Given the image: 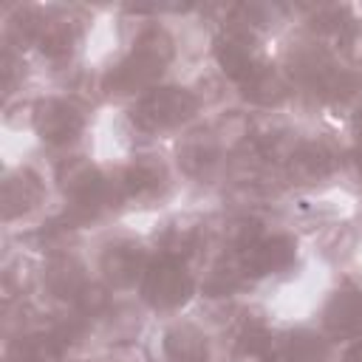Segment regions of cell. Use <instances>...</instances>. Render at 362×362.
Masks as SVG:
<instances>
[{"label":"cell","mask_w":362,"mask_h":362,"mask_svg":"<svg viewBox=\"0 0 362 362\" xmlns=\"http://www.w3.org/2000/svg\"><path fill=\"white\" fill-rule=\"evenodd\" d=\"M51 178H54L57 198L62 204L59 215L74 229H85L124 209L113 170L99 164L96 158H88L79 153L59 156V161L51 170Z\"/></svg>","instance_id":"6da1fadb"},{"label":"cell","mask_w":362,"mask_h":362,"mask_svg":"<svg viewBox=\"0 0 362 362\" xmlns=\"http://www.w3.org/2000/svg\"><path fill=\"white\" fill-rule=\"evenodd\" d=\"M206 110V96L187 82H161L124 105V122L133 136L141 139H167L184 136L198 124Z\"/></svg>","instance_id":"7a4b0ae2"},{"label":"cell","mask_w":362,"mask_h":362,"mask_svg":"<svg viewBox=\"0 0 362 362\" xmlns=\"http://www.w3.org/2000/svg\"><path fill=\"white\" fill-rule=\"evenodd\" d=\"M195 297H201V274L195 272V263L167 252H153L136 288L139 305L161 320H170L181 317Z\"/></svg>","instance_id":"3957f363"},{"label":"cell","mask_w":362,"mask_h":362,"mask_svg":"<svg viewBox=\"0 0 362 362\" xmlns=\"http://www.w3.org/2000/svg\"><path fill=\"white\" fill-rule=\"evenodd\" d=\"M88 130L90 116L76 96L54 90L28 96V133L42 150L54 156H71L82 147Z\"/></svg>","instance_id":"277c9868"},{"label":"cell","mask_w":362,"mask_h":362,"mask_svg":"<svg viewBox=\"0 0 362 362\" xmlns=\"http://www.w3.org/2000/svg\"><path fill=\"white\" fill-rule=\"evenodd\" d=\"M57 195L54 178L34 161L8 164L0 184V206H3V226L20 229L40 218H48V204Z\"/></svg>","instance_id":"5b68a950"},{"label":"cell","mask_w":362,"mask_h":362,"mask_svg":"<svg viewBox=\"0 0 362 362\" xmlns=\"http://www.w3.org/2000/svg\"><path fill=\"white\" fill-rule=\"evenodd\" d=\"M153 252H156L153 243H147L144 238L119 232V235H107L96 246L90 266H93L96 280L102 286H107L116 297L119 294H136Z\"/></svg>","instance_id":"8992f818"},{"label":"cell","mask_w":362,"mask_h":362,"mask_svg":"<svg viewBox=\"0 0 362 362\" xmlns=\"http://www.w3.org/2000/svg\"><path fill=\"white\" fill-rule=\"evenodd\" d=\"M113 178L122 206H153L173 192L178 173L173 158H164L153 150H139L113 167Z\"/></svg>","instance_id":"52a82bcc"},{"label":"cell","mask_w":362,"mask_h":362,"mask_svg":"<svg viewBox=\"0 0 362 362\" xmlns=\"http://www.w3.org/2000/svg\"><path fill=\"white\" fill-rule=\"evenodd\" d=\"M229 255L238 260L246 283L255 286L291 274L303 260V243L291 229H266L252 243Z\"/></svg>","instance_id":"ba28073f"},{"label":"cell","mask_w":362,"mask_h":362,"mask_svg":"<svg viewBox=\"0 0 362 362\" xmlns=\"http://www.w3.org/2000/svg\"><path fill=\"white\" fill-rule=\"evenodd\" d=\"M209 59L223 82H229L232 88H240L269 59V54H266L263 37L246 28L221 23L209 37Z\"/></svg>","instance_id":"9c48e42d"},{"label":"cell","mask_w":362,"mask_h":362,"mask_svg":"<svg viewBox=\"0 0 362 362\" xmlns=\"http://www.w3.org/2000/svg\"><path fill=\"white\" fill-rule=\"evenodd\" d=\"M93 280L96 274H93L90 260L82 257L76 249H59V252L45 255L37 272L40 291L62 308H71Z\"/></svg>","instance_id":"30bf717a"},{"label":"cell","mask_w":362,"mask_h":362,"mask_svg":"<svg viewBox=\"0 0 362 362\" xmlns=\"http://www.w3.org/2000/svg\"><path fill=\"white\" fill-rule=\"evenodd\" d=\"M82 45H85V20H79L71 8H48L45 25L28 57H34L40 65L51 71H65L76 62Z\"/></svg>","instance_id":"8fae6325"},{"label":"cell","mask_w":362,"mask_h":362,"mask_svg":"<svg viewBox=\"0 0 362 362\" xmlns=\"http://www.w3.org/2000/svg\"><path fill=\"white\" fill-rule=\"evenodd\" d=\"M226 161H229V147L212 127L204 133L187 130L184 136H178L173 153V167L178 178H187L189 184H209L221 175Z\"/></svg>","instance_id":"7c38bea8"},{"label":"cell","mask_w":362,"mask_h":362,"mask_svg":"<svg viewBox=\"0 0 362 362\" xmlns=\"http://www.w3.org/2000/svg\"><path fill=\"white\" fill-rule=\"evenodd\" d=\"M342 170V153L337 150V144L325 136H300L297 147L291 150V156L283 164V175L291 184L300 187H320L328 184L331 178H337V173Z\"/></svg>","instance_id":"4fadbf2b"},{"label":"cell","mask_w":362,"mask_h":362,"mask_svg":"<svg viewBox=\"0 0 362 362\" xmlns=\"http://www.w3.org/2000/svg\"><path fill=\"white\" fill-rule=\"evenodd\" d=\"M156 356L161 362H212L215 342L204 322L192 317H170L156 334Z\"/></svg>","instance_id":"5bb4252c"},{"label":"cell","mask_w":362,"mask_h":362,"mask_svg":"<svg viewBox=\"0 0 362 362\" xmlns=\"http://www.w3.org/2000/svg\"><path fill=\"white\" fill-rule=\"evenodd\" d=\"M317 328L339 348L362 334V286L339 283L325 291L317 308Z\"/></svg>","instance_id":"9a60e30c"},{"label":"cell","mask_w":362,"mask_h":362,"mask_svg":"<svg viewBox=\"0 0 362 362\" xmlns=\"http://www.w3.org/2000/svg\"><path fill=\"white\" fill-rule=\"evenodd\" d=\"M238 99L255 110H269V113H277L283 105L291 102V96L297 93L294 85L288 82V76L283 74L280 62L274 59H266L240 88H235Z\"/></svg>","instance_id":"2e32d148"},{"label":"cell","mask_w":362,"mask_h":362,"mask_svg":"<svg viewBox=\"0 0 362 362\" xmlns=\"http://www.w3.org/2000/svg\"><path fill=\"white\" fill-rule=\"evenodd\" d=\"M71 354L54 334V328L45 325H31L20 328L17 334L6 337L3 345V362H68Z\"/></svg>","instance_id":"e0dca14e"},{"label":"cell","mask_w":362,"mask_h":362,"mask_svg":"<svg viewBox=\"0 0 362 362\" xmlns=\"http://www.w3.org/2000/svg\"><path fill=\"white\" fill-rule=\"evenodd\" d=\"M206 238H209V229H206V223H204L201 218L175 215V218H167V221L156 229V235H153V249L195 263V260L201 257L204 246H206Z\"/></svg>","instance_id":"ac0fdd59"},{"label":"cell","mask_w":362,"mask_h":362,"mask_svg":"<svg viewBox=\"0 0 362 362\" xmlns=\"http://www.w3.org/2000/svg\"><path fill=\"white\" fill-rule=\"evenodd\" d=\"M337 345L317 325H291L277 334L274 356L280 362H334Z\"/></svg>","instance_id":"d6986e66"},{"label":"cell","mask_w":362,"mask_h":362,"mask_svg":"<svg viewBox=\"0 0 362 362\" xmlns=\"http://www.w3.org/2000/svg\"><path fill=\"white\" fill-rule=\"evenodd\" d=\"M277 334L280 331H274L266 314H257V311L240 314L238 322L232 325V354L240 356L243 362L266 359L277 348Z\"/></svg>","instance_id":"ffe728a7"},{"label":"cell","mask_w":362,"mask_h":362,"mask_svg":"<svg viewBox=\"0 0 362 362\" xmlns=\"http://www.w3.org/2000/svg\"><path fill=\"white\" fill-rule=\"evenodd\" d=\"M334 57L339 65L362 74V14L356 11V20L342 31V37L334 42Z\"/></svg>","instance_id":"44dd1931"},{"label":"cell","mask_w":362,"mask_h":362,"mask_svg":"<svg viewBox=\"0 0 362 362\" xmlns=\"http://www.w3.org/2000/svg\"><path fill=\"white\" fill-rule=\"evenodd\" d=\"M351 122V139H348V161L362 175V107L348 119Z\"/></svg>","instance_id":"7402d4cb"},{"label":"cell","mask_w":362,"mask_h":362,"mask_svg":"<svg viewBox=\"0 0 362 362\" xmlns=\"http://www.w3.org/2000/svg\"><path fill=\"white\" fill-rule=\"evenodd\" d=\"M337 362H362V334L354 337V339H348L345 345H339Z\"/></svg>","instance_id":"603a6c76"},{"label":"cell","mask_w":362,"mask_h":362,"mask_svg":"<svg viewBox=\"0 0 362 362\" xmlns=\"http://www.w3.org/2000/svg\"><path fill=\"white\" fill-rule=\"evenodd\" d=\"M68 362H107V359H90V356H74Z\"/></svg>","instance_id":"cb8c5ba5"}]
</instances>
